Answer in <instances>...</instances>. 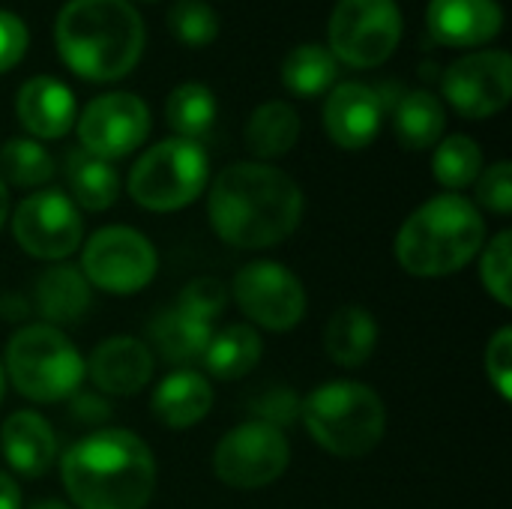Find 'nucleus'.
Here are the masks:
<instances>
[{"instance_id": "nucleus-41", "label": "nucleus", "mask_w": 512, "mask_h": 509, "mask_svg": "<svg viewBox=\"0 0 512 509\" xmlns=\"http://www.w3.org/2000/svg\"><path fill=\"white\" fill-rule=\"evenodd\" d=\"M3 384H6V375H3V363H0V399H3Z\"/></svg>"}, {"instance_id": "nucleus-28", "label": "nucleus", "mask_w": 512, "mask_h": 509, "mask_svg": "<svg viewBox=\"0 0 512 509\" xmlns=\"http://www.w3.org/2000/svg\"><path fill=\"white\" fill-rule=\"evenodd\" d=\"M336 78H339V60L333 57L330 48L318 42L297 45L282 60V84L294 96H306V99L321 96L336 87Z\"/></svg>"}, {"instance_id": "nucleus-4", "label": "nucleus", "mask_w": 512, "mask_h": 509, "mask_svg": "<svg viewBox=\"0 0 512 509\" xmlns=\"http://www.w3.org/2000/svg\"><path fill=\"white\" fill-rule=\"evenodd\" d=\"M486 243V222L474 201L459 192L435 195L417 207L396 237V258L411 276H453Z\"/></svg>"}, {"instance_id": "nucleus-32", "label": "nucleus", "mask_w": 512, "mask_h": 509, "mask_svg": "<svg viewBox=\"0 0 512 509\" xmlns=\"http://www.w3.org/2000/svg\"><path fill=\"white\" fill-rule=\"evenodd\" d=\"M168 30L189 48H207L219 36V15L207 0H177L168 9Z\"/></svg>"}, {"instance_id": "nucleus-7", "label": "nucleus", "mask_w": 512, "mask_h": 509, "mask_svg": "<svg viewBox=\"0 0 512 509\" xmlns=\"http://www.w3.org/2000/svg\"><path fill=\"white\" fill-rule=\"evenodd\" d=\"M210 180V159L198 141L165 138L153 144L129 171V195L153 213L189 207Z\"/></svg>"}, {"instance_id": "nucleus-20", "label": "nucleus", "mask_w": 512, "mask_h": 509, "mask_svg": "<svg viewBox=\"0 0 512 509\" xmlns=\"http://www.w3.org/2000/svg\"><path fill=\"white\" fill-rule=\"evenodd\" d=\"M153 417L168 429H189L201 423L213 408V387L192 369H177L153 393Z\"/></svg>"}, {"instance_id": "nucleus-12", "label": "nucleus", "mask_w": 512, "mask_h": 509, "mask_svg": "<svg viewBox=\"0 0 512 509\" xmlns=\"http://www.w3.org/2000/svg\"><path fill=\"white\" fill-rule=\"evenodd\" d=\"M444 99L468 120H486L512 99V57L501 48H480L444 69Z\"/></svg>"}, {"instance_id": "nucleus-33", "label": "nucleus", "mask_w": 512, "mask_h": 509, "mask_svg": "<svg viewBox=\"0 0 512 509\" xmlns=\"http://www.w3.org/2000/svg\"><path fill=\"white\" fill-rule=\"evenodd\" d=\"M512 234L510 231H501L483 252L480 258V279L486 285V291L501 303V306H510L512 303Z\"/></svg>"}, {"instance_id": "nucleus-21", "label": "nucleus", "mask_w": 512, "mask_h": 509, "mask_svg": "<svg viewBox=\"0 0 512 509\" xmlns=\"http://www.w3.org/2000/svg\"><path fill=\"white\" fill-rule=\"evenodd\" d=\"M36 309L51 327L81 321L90 309V282L72 264L48 267L36 282Z\"/></svg>"}, {"instance_id": "nucleus-13", "label": "nucleus", "mask_w": 512, "mask_h": 509, "mask_svg": "<svg viewBox=\"0 0 512 509\" xmlns=\"http://www.w3.org/2000/svg\"><path fill=\"white\" fill-rule=\"evenodd\" d=\"M234 300L240 312L273 333L297 327L306 315L303 282L276 261H252L234 276Z\"/></svg>"}, {"instance_id": "nucleus-37", "label": "nucleus", "mask_w": 512, "mask_h": 509, "mask_svg": "<svg viewBox=\"0 0 512 509\" xmlns=\"http://www.w3.org/2000/svg\"><path fill=\"white\" fill-rule=\"evenodd\" d=\"M30 45V30L21 15L0 9V75L15 69Z\"/></svg>"}, {"instance_id": "nucleus-10", "label": "nucleus", "mask_w": 512, "mask_h": 509, "mask_svg": "<svg viewBox=\"0 0 512 509\" xmlns=\"http://www.w3.org/2000/svg\"><path fill=\"white\" fill-rule=\"evenodd\" d=\"M291 462L288 438L279 426L252 420L231 429L213 453L216 477L231 489H264L273 486Z\"/></svg>"}, {"instance_id": "nucleus-17", "label": "nucleus", "mask_w": 512, "mask_h": 509, "mask_svg": "<svg viewBox=\"0 0 512 509\" xmlns=\"http://www.w3.org/2000/svg\"><path fill=\"white\" fill-rule=\"evenodd\" d=\"M90 381L111 396H135L153 378V354L144 342L129 336H111L84 363Z\"/></svg>"}, {"instance_id": "nucleus-36", "label": "nucleus", "mask_w": 512, "mask_h": 509, "mask_svg": "<svg viewBox=\"0 0 512 509\" xmlns=\"http://www.w3.org/2000/svg\"><path fill=\"white\" fill-rule=\"evenodd\" d=\"M486 375L504 399H512V327H501L486 348Z\"/></svg>"}, {"instance_id": "nucleus-14", "label": "nucleus", "mask_w": 512, "mask_h": 509, "mask_svg": "<svg viewBox=\"0 0 512 509\" xmlns=\"http://www.w3.org/2000/svg\"><path fill=\"white\" fill-rule=\"evenodd\" d=\"M12 234L27 255L39 261H60L81 246L84 222L69 195L42 189L18 204L12 216Z\"/></svg>"}, {"instance_id": "nucleus-19", "label": "nucleus", "mask_w": 512, "mask_h": 509, "mask_svg": "<svg viewBox=\"0 0 512 509\" xmlns=\"http://www.w3.org/2000/svg\"><path fill=\"white\" fill-rule=\"evenodd\" d=\"M0 453L21 477H42L57 459V438L36 411H15L0 429Z\"/></svg>"}, {"instance_id": "nucleus-35", "label": "nucleus", "mask_w": 512, "mask_h": 509, "mask_svg": "<svg viewBox=\"0 0 512 509\" xmlns=\"http://www.w3.org/2000/svg\"><path fill=\"white\" fill-rule=\"evenodd\" d=\"M477 201L489 207L498 216H507L512 210V165L507 159L489 165L477 177Z\"/></svg>"}, {"instance_id": "nucleus-31", "label": "nucleus", "mask_w": 512, "mask_h": 509, "mask_svg": "<svg viewBox=\"0 0 512 509\" xmlns=\"http://www.w3.org/2000/svg\"><path fill=\"white\" fill-rule=\"evenodd\" d=\"M0 177L21 189L45 186L54 177V159L33 138H9L0 147Z\"/></svg>"}, {"instance_id": "nucleus-9", "label": "nucleus", "mask_w": 512, "mask_h": 509, "mask_svg": "<svg viewBox=\"0 0 512 509\" xmlns=\"http://www.w3.org/2000/svg\"><path fill=\"white\" fill-rule=\"evenodd\" d=\"M159 270V255L153 243L123 225H111L96 231L81 255V273L84 279L108 294L126 297L144 291Z\"/></svg>"}, {"instance_id": "nucleus-26", "label": "nucleus", "mask_w": 512, "mask_h": 509, "mask_svg": "<svg viewBox=\"0 0 512 509\" xmlns=\"http://www.w3.org/2000/svg\"><path fill=\"white\" fill-rule=\"evenodd\" d=\"M66 180L72 192V204L90 213L108 210L120 195V174L111 162L96 159L84 150H72L66 159Z\"/></svg>"}, {"instance_id": "nucleus-42", "label": "nucleus", "mask_w": 512, "mask_h": 509, "mask_svg": "<svg viewBox=\"0 0 512 509\" xmlns=\"http://www.w3.org/2000/svg\"><path fill=\"white\" fill-rule=\"evenodd\" d=\"M147 3H153V0H147Z\"/></svg>"}, {"instance_id": "nucleus-1", "label": "nucleus", "mask_w": 512, "mask_h": 509, "mask_svg": "<svg viewBox=\"0 0 512 509\" xmlns=\"http://www.w3.org/2000/svg\"><path fill=\"white\" fill-rule=\"evenodd\" d=\"M216 234L237 249L285 243L303 219V189L264 162H234L216 174L207 198Z\"/></svg>"}, {"instance_id": "nucleus-3", "label": "nucleus", "mask_w": 512, "mask_h": 509, "mask_svg": "<svg viewBox=\"0 0 512 509\" xmlns=\"http://www.w3.org/2000/svg\"><path fill=\"white\" fill-rule=\"evenodd\" d=\"M147 30L129 0H69L54 21L60 60L84 81H120L144 54Z\"/></svg>"}, {"instance_id": "nucleus-11", "label": "nucleus", "mask_w": 512, "mask_h": 509, "mask_svg": "<svg viewBox=\"0 0 512 509\" xmlns=\"http://www.w3.org/2000/svg\"><path fill=\"white\" fill-rule=\"evenodd\" d=\"M81 150L96 159H123L150 135V108L141 96L114 90L84 105L75 120Z\"/></svg>"}, {"instance_id": "nucleus-29", "label": "nucleus", "mask_w": 512, "mask_h": 509, "mask_svg": "<svg viewBox=\"0 0 512 509\" xmlns=\"http://www.w3.org/2000/svg\"><path fill=\"white\" fill-rule=\"evenodd\" d=\"M165 117L168 126L174 129V138H189L198 141L201 135H207L216 123V96L207 84L201 81H186L177 84L168 93L165 102Z\"/></svg>"}, {"instance_id": "nucleus-30", "label": "nucleus", "mask_w": 512, "mask_h": 509, "mask_svg": "<svg viewBox=\"0 0 512 509\" xmlns=\"http://www.w3.org/2000/svg\"><path fill=\"white\" fill-rule=\"evenodd\" d=\"M480 171H483V150H480V144L474 138L450 135V138L435 144L432 174L450 192H459V189L477 183Z\"/></svg>"}, {"instance_id": "nucleus-24", "label": "nucleus", "mask_w": 512, "mask_h": 509, "mask_svg": "<svg viewBox=\"0 0 512 509\" xmlns=\"http://www.w3.org/2000/svg\"><path fill=\"white\" fill-rule=\"evenodd\" d=\"M300 138V114L291 102L270 99L249 114L246 123V147L258 159L285 156Z\"/></svg>"}, {"instance_id": "nucleus-40", "label": "nucleus", "mask_w": 512, "mask_h": 509, "mask_svg": "<svg viewBox=\"0 0 512 509\" xmlns=\"http://www.w3.org/2000/svg\"><path fill=\"white\" fill-rule=\"evenodd\" d=\"M33 509H72V507H66V504H60V501H42V504H36Z\"/></svg>"}, {"instance_id": "nucleus-38", "label": "nucleus", "mask_w": 512, "mask_h": 509, "mask_svg": "<svg viewBox=\"0 0 512 509\" xmlns=\"http://www.w3.org/2000/svg\"><path fill=\"white\" fill-rule=\"evenodd\" d=\"M0 509H21V489L3 471H0Z\"/></svg>"}, {"instance_id": "nucleus-6", "label": "nucleus", "mask_w": 512, "mask_h": 509, "mask_svg": "<svg viewBox=\"0 0 512 509\" xmlns=\"http://www.w3.org/2000/svg\"><path fill=\"white\" fill-rule=\"evenodd\" d=\"M3 375H9L12 387L24 399L51 405L69 399L81 387L84 360L57 327L30 324L9 339Z\"/></svg>"}, {"instance_id": "nucleus-25", "label": "nucleus", "mask_w": 512, "mask_h": 509, "mask_svg": "<svg viewBox=\"0 0 512 509\" xmlns=\"http://www.w3.org/2000/svg\"><path fill=\"white\" fill-rule=\"evenodd\" d=\"M261 351H264V345H261L258 330H252L249 324H231L210 336L201 360L210 375H216L222 381H237L258 366Z\"/></svg>"}, {"instance_id": "nucleus-8", "label": "nucleus", "mask_w": 512, "mask_h": 509, "mask_svg": "<svg viewBox=\"0 0 512 509\" xmlns=\"http://www.w3.org/2000/svg\"><path fill=\"white\" fill-rule=\"evenodd\" d=\"M402 9L396 0H339L327 39L339 63L354 69H372L393 57L402 42Z\"/></svg>"}, {"instance_id": "nucleus-18", "label": "nucleus", "mask_w": 512, "mask_h": 509, "mask_svg": "<svg viewBox=\"0 0 512 509\" xmlns=\"http://www.w3.org/2000/svg\"><path fill=\"white\" fill-rule=\"evenodd\" d=\"M15 111L21 126L33 135V138H63L75 120H78V105H75V93L51 75H36L27 78L15 96Z\"/></svg>"}, {"instance_id": "nucleus-22", "label": "nucleus", "mask_w": 512, "mask_h": 509, "mask_svg": "<svg viewBox=\"0 0 512 509\" xmlns=\"http://www.w3.org/2000/svg\"><path fill=\"white\" fill-rule=\"evenodd\" d=\"M375 345H378V324L372 312L360 306H342L333 312L327 333H324V348L336 366L357 369L369 363V357L375 354Z\"/></svg>"}, {"instance_id": "nucleus-23", "label": "nucleus", "mask_w": 512, "mask_h": 509, "mask_svg": "<svg viewBox=\"0 0 512 509\" xmlns=\"http://www.w3.org/2000/svg\"><path fill=\"white\" fill-rule=\"evenodd\" d=\"M444 126H447L444 105L429 90H411L393 105V129L399 144L408 150L435 147L444 135Z\"/></svg>"}, {"instance_id": "nucleus-2", "label": "nucleus", "mask_w": 512, "mask_h": 509, "mask_svg": "<svg viewBox=\"0 0 512 509\" xmlns=\"http://www.w3.org/2000/svg\"><path fill=\"white\" fill-rule=\"evenodd\" d=\"M60 474L78 509H144L156 492V459L126 429H102L78 441Z\"/></svg>"}, {"instance_id": "nucleus-34", "label": "nucleus", "mask_w": 512, "mask_h": 509, "mask_svg": "<svg viewBox=\"0 0 512 509\" xmlns=\"http://www.w3.org/2000/svg\"><path fill=\"white\" fill-rule=\"evenodd\" d=\"M225 303H228V288L213 276H201V279H192L180 291L177 309L186 312L189 318H198V321L210 324L225 309Z\"/></svg>"}, {"instance_id": "nucleus-27", "label": "nucleus", "mask_w": 512, "mask_h": 509, "mask_svg": "<svg viewBox=\"0 0 512 509\" xmlns=\"http://www.w3.org/2000/svg\"><path fill=\"white\" fill-rule=\"evenodd\" d=\"M150 336H153V345L165 363L186 366V363H195L204 357L213 330H210V324L189 318L186 312H180L174 306L150 324Z\"/></svg>"}, {"instance_id": "nucleus-15", "label": "nucleus", "mask_w": 512, "mask_h": 509, "mask_svg": "<svg viewBox=\"0 0 512 509\" xmlns=\"http://www.w3.org/2000/svg\"><path fill=\"white\" fill-rule=\"evenodd\" d=\"M384 111L387 108L375 87L363 81H345L336 84L324 102V129L336 147L363 150L378 138Z\"/></svg>"}, {"instance_id": "nucleus-39", "label": "nucleus", "mask_w": 512, "mask_h": 509, "mask_svg": "<svg viewBox=\"0 0 512 509\" xmlns=\"http://www.w3.org/2000/svg\"><path fill=\"white\" fill-rule=\"evenodd\" d=\"M6 216H9V189H6V183H3V177H0V228H3V222H6Z\"/></svg>"}, {"instance_id": "nucleus-16", "label": "nucleus", "mask_w": 512, "mask_h": 509, "mask_svg": "<svg viewBox=\"0 0 512 509\" xmlns=\"http://www.w3.org/2000/svg\"><path fill=\"white\" fill-rule=\"evenodd\" d=\"M426 27L447 48H483L504 30L498 0H429Z\"/></svg>"}, {"instance_id": "nucleus-5", "label": "nucleus", "mask_w": 512, "mask_h": 509, "mask_svg": "<svg viewBox=\"0 0 512 509\" xmlns=\"http://www.w3.org/2000/svg\"><path fill=\"white\" fill-rule=\"evenodd\" d=\"M300 417L312 441L339 459L369 456L387 429L381 396L357 381H330L312 390L300 408Z\"/></svg>"}]
</instances>
